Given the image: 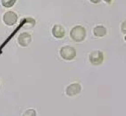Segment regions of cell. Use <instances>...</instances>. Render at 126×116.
<instances>
[{"label":"cell","mask_w":126,"mask_h":116,"mask_svg":"<svg viewBox=\"0 0 126 116\" xmlns=\"http://www.w3.org/2000/svg\"><path fill=\"white\" fill-rule=\"evenodd\" d=\"M104 59V53L100 50H94L89 55V60L93 65H99L103 63Z\"/></svg>","instance_id":"3957f363"},{"label":"cell","mask_w":126,"mask_h":116,"mask_svg":"<svg viewBox=\"0 0 126 116\" xmlns=\"http://www.w3.org/2000/svg\"><path fill=\"white\" fill-rule=\"evenodd\" d=\"M18 16L13 11H8L3 15V21L6 25L8 26H13L15 25L17 22Z\"/></svg>","instance_id":"277c9868"},{"label":"cell","mask_w":126,"mask_h":116,"mask_svg":"<svg viewBox=\"0 0 126 116\" xmlns=\"http://www.w3.org/2000/svg\"><path fill=\"white\" fill-rule=\"evenodd\" d=\"M93 34L97 37H104L107 34V30L104 25H97L93 29Z\"/></svg>","instance_id":"ba28073f"},{"label":"cell","mask_w":126,"mask_h":116,"mask_svg":"<svg viewBox=\"0 0 126 116\" xmlns=\"http://www.w3.org/2000/svg\"><path fill=\"white\" fill-rule=\"evenodd\" d=\"M82 91V86L79 83H73L69 85L66 89V94L69 96L73 97L79 94Z\"/></svg>","instance_id":"5b68a950"},{"label":"cell","mask_w":126,"mask_h":116,"mask_svg":"<svg viewBox=\"0 0 126 116\" xmlns=\"http://www.w3.org/2000/svg\"><path fill=\"white\" fill-rule=\"evenodd\" d=\"M86 32L85 28L82 25H76L70 32V37L76 42H82L84 41Z\"/></svg>","instance_id":"6da1fadb"},{"label":"cell","mask_w":126,"mask_h":116,"mask_svg":"<svg viewBox=\"0 0 126 116\" xmlns=\"http://www.w3.org/2000/svg\"><path fill=\"white\" fill-rule=\"evenodd\" d=\"M52 35L56 39H63L65 35V30L62 25H55L52 28Z\"/></svg>","instance_id":"52a82bcc"},{"label":"cell","mask_w":126,"mask_h":116,"mask_svg":"<svg viewBox=\"0 0 126 116\" xmlns=\"http://www.w3.org/2000/svg\"><path fill=\"white\" fill-rule=\"evenodd\" d=\"M60 55L65 60H71L76 57V49L69 45L63 46L60 49Z\"/></svg>","instance_id":"7a4b0ae2"},{"label":"cell","mask_w":126,"mask_h":116,"mask_svg":"<svg viewBox=\"0 0 126 116\" xmlns=\"http://www.w3.org/2000/svg\"><path fill=\"white\" fill-rule=\"evenodd\" d=\"M23 115L24 116H26V115H28V116H36V112L34 111V110L30 109L28 110Z\"/></svg>","instance_id":"30bf717a"},{"label":"cell","mask_w":126,"mask_h":116,"mask_svg":"<svg viewBox=\"0 0 126 116\" xmlns=\"http://www.w3.org/2000/svg\"><path fill=\"white\" fill-rule=\"evenodd\" d=\"M32 41V36L28 32H23L18 37V43L21 47H26L28 46Z\"/></svg>","instance_id":"8992f818"},{"label":"cell","mask_w":126,"mask_h":116,"mask_svg":"<svg viewBox=\"0 0 126 116\" xmlns=\"http://www.w3.org/2000/svg\"><path fill=\"white\" fill-rule=\"evenodd\" d=\"M17 0H1V4L5 8L13 7Z\"/></svg>","instance_id":"9c48e42d"},{"label":"cell","mask_w":126,"mask_h":116,"mask_svg":"<svg viewBox=\"0 0 126 116\" xmlns=\"http://www.w3.org/2000/svg\"><path fill=\"white\" fill-rule=\"evenodd\" d=\"M104 1L106 3H108V4H110V3H112V0H104Z\"/></svg>","instance_id":"7c38bea8"},{"label":"cell","mask_w":126,"mask_h":116,"mask_svg":"<svg viewBox=\"0 0 126 116\" xmlns=\"http://www.w3.org/2000/svg\"><path fill=\"white\" fill-rule=\"evenodd\" d=\"M101 1V0H90V1H91V3H99V2H100Z\"/></svg>","instance_id":"8fae6325"}]
</instances>
